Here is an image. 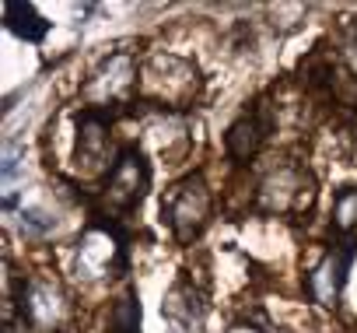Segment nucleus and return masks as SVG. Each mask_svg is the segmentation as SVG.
<instances>
[{
  "instance_id": "obj_11",
  "label": "nucleus",
  "mask_w": 357,
  "mask_h": 333,
  "mask_svg": "<svg viewBox=\"0 0 357 333\" xmlns=\"http://www.w3.org/2000/svg\"><path fill=\"white\" fill-rule=\"evenodd\" d=\"M336 225L340 228L357 225V190H343L340 193V200H336Z\"/></svg>"
},
{
  "instance_id": "obj_1",
  "label": "nucleus",
  "mask_w": 357,
  "mask_h": 333,
  "mask_svg": "<svg viewBox=\"0 0 357 333\" xmlns=\"http://www.w3.org/2000/svg\"><path fill=\"white\" fill-rule=\"evenodd\" d=\"M161 211H165V218H168V225L175 228L178 239L193 242V239L204 232L207 214H211V193H207L204 179H200V176L183 179V183L172 190V197H168V204H165Z\"/></svg>"
},
{
  "instance_id": "obj_9",
  "label": "nucleus",
  "mask_w": 357,
  "mask_h": 333,
  "mask_svg": "<svg viewBox=\"0 0 357 333\" xmlns=\"http://www.w3.org/2000/svg\"><path fill=\"white\" fill-rule=\"evenodd\" d=\"M105 133H109V126H105L102 119L84 116V119H81V133H77V161H81V158H84V161H95V158L102 154V147H105Z\"/></svg>"
},
{
  "instance_id": "obj_2",
  "label": "nucleus",
  "mask_w": 357,
  "mask_h": 333,
  "mask_svg": "<svg viewBox=\"0 0 357 333\" xmlns=\"http://www.w3.org/2000/svg\"><path fill=\"white\" fill-rule=\"evenodd\" d=\"M147 183H151V169H147L144 154L126 151V154L112 165L109 183H105V200H109V207H116V211H133V207L144 200Z\"/></svg>"
},
{
  "instance_id": "obj_4",
  "label": "nucleus",
  "mask_w": 357,
  "mask_h": 333,
  "mask_svg": "<svg viewBox=\"0 0 357 333\" xmlns=\"http://www.w3.org/2000/svg\"><path fill=\"white\" fill-rule=\"evenodd\" d=\"M22 309H25L32 326H56L60 316H63V295L53 284L36 281V284H29V295H25Z\"/></svg>"
},
{
  "instance_id": "obj_5",
  "label": "nucleus",
  "mask_w": 357,
  "mask_h": 333,
  "mask_svg": "<svg viewBox=\"0 0 357 333\" xmlns=\"http://www.w3.org/2000/svg\"><path fill=\"white\" fill-rule=\"evenodd\" d=\"M133 77H137L133 60H130L126 53H116V57H109V60L102 64V71L91 77L88 91L98 95V98H116L119 91H126V88L133 84Z\"/></svg>"
},
{
  "instance_id": "obj_6",
  "label": "nucleus",
  "mask_w": 357,
  "mask_h": 333,
  "mask_svg": "<svg viewBox=\"0 0 357 333\" xmlns=\"http://www.w3.org/2000/svg\"><path fill=\"white\" fill-rule=\"evenodd\" d=\"M347 263H350V253H329V256L315 267V274H312V291H315V298H319L322 305H336L340 288H343V281H347Z\"/></svg>"
},
{
  "instance_id": "obj_8",
  "label": "nucleus",
  "mask_w": 357,
  "mask_h": 333,
  "mask_svg": "<svg viewBox=\"0 0 357 333\" xmlns=\"http://www.w3.org/2000/svg\"><path fill=\"white\" fill-rule=\"evenodd\" d=\"M266 130H270V123H263V119H256V116H242V119L228 130V151H231L235 158L256 154L259 144L266 140Z\"/></svg>"
},
{
  "instance_id": "obj_7",
  "label": "nucleus",
  "mask_w": 357,
  "mask_h": 333,
  "mask_svg": "<svg viewBox=\"0 0 357 333\" xmlns=\"http://www.w3.org/2000/svg\"><path fill=\"white\" fill-rule=\"evenodd\" d=\"M4 22H8V29H11L18 39H25V43H39V39H46V32H50V22H46L32 4H4Z\"/></svg>"
},
{
  "instance_id": "obj_12",
  "label": "nucleus",
  "mask_w": 357,
  "mask_h": 333,
  "mask_svg": "<svg viewBox=\"0 0 357 333\" xmlns=\"http://www.w3.org/2000/svg\"><path fill=\"white\" fill-rule=\"evenodd\" d=\"M350 60H354V67H357V43L350 46Z\"/></svg>"
},
{
  "instance_id": "obj_3",
  "label": "nucleus",
  "mask_w": 357,
  "mask_h": 333,
  "mask_svg": "<svg viewBox=\"0 0 357 333\" xmlns=\"http://www.w3.org/2000/svg\"><path fill=\"white\" fill-rule=\"evenodd\" d=\"M112 263H123V242L109 228H91L77 242V274L81 277H105Z\"/></svg>"
},
{
  "instance_id": "obj_10",
  "label": "nucleus",
  "mask_w": 357,
  "mask_h": 333,
  "mask_svg": "<svg viewBox=\"0 0 357 333\" xmlns=\"http://www.w3.org/2000/svg\"><path fill=\"white\" fill-rule=\"evenodd\" d=\"M112 333H137L140 326V305L133 295H123L116 305H112Z\"/></svg>"
}]
</instances>
